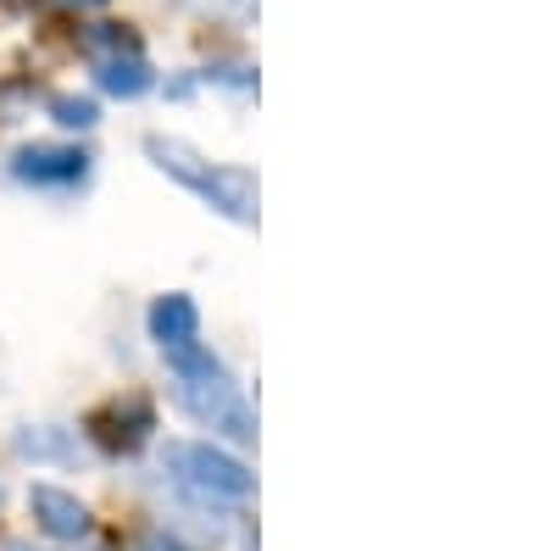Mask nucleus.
I'll use <instances>...</instances> for the list:
<instances>
[{"label":"nucleus","mask_w":556,"mask_h":551,"mask_svg":"<svg viewBox=\"0 0 556 551\" xmlns=\"http://www.w3.org/2000/svg\"><path fill=\"white\" fill-rule=\"evenodd\" d=\"M167 367H173V379H178V406L190 412V418L223 429L228 440H240V446L256 440V412L245 406L240 385L228 379V367H223L201 340L173 346V351H167Z\"/></svg>","instance_id":"f257e3e1"},{"label":"nucleus","mask_w":556,"mask_h":551,"mask_svg":"<svg viewBox=\"0 0 556 551\" xmlns=\"http://www.w3.org/2000/svg\"><path fill=\"white\" fill-rule=\"evenodd\" d=\"M146 156L167 178H178L184 190H195L212 212L235 217V223H256V173H245V167H212L201 151H190L184 140H167V134H151Z\"/></svg>","instance_id":"f03ea898"},{"label":"nucleus","mask_w":556,"mask_h":551,"mask_svg":"<svg viewBox=\"0 0 556 551\" xmlns=\"http://www.w3.org/2000/svg\"><path fill=\"white\" fill-rule=\"evenodd\" d=\"M167 468L178 474L184 490H195L201 501H245L256 490L251 468L240 456H228L217 446H201V440H184V446H167Z\"/></svg>","instance_id":"7ed1b4c3"},{"label":"nucleus","mask_w":556,"mask_h":551,"mask_svg":"<svg viewBox=\"0 0 556 551\" xmlns=\"http://www.w3.org/2000/svg\"><path fill=\"white\" fill-rule=\"evenodd\" d=\"M12 173L23 184H78L89 173V151H78V146H23L12 156Z\"/></svg>","instance_id":"20e7f679"},{"label":"nucleus","mask_w":556,"mask_h":551,"mask_svg":"<svg viewBox=\"0 0 556 551\" xmlns=\"http://www.w3.org/2000/svg\"><path fill=\"white\" fill-rule=\"evenodd\" d=\"M28 508H34L39 529L51 535V540H84L89 535V508H84L78 496L56 490V485H34L28 490Z\"/></svg>","instance_id":"39448f33"},{"label":"nucleus","mask_w":556,"mask_h":551,"mask_svg":"<svg viewBox=\"0 0 556 551\" xmlns=\"http://www.w3.org/2000/svg\"><path fill=\"white\" fill-rule=\"evenodd\" d=\"M96 440L112 446V451H134L139 440L151 435V406L146 401H112L106 412H96Z\"/></svg>","instance_id":"423d86ee"},{"label":"nucleus","mask_w":556,"mask_h":551,"mask_svg":"<svg viewBox=\"0 0 556 551\" xmlns=\"http://www.w3.org/2000/svg\"><path fill=\"white\" fill-rule=\"evenodd\" d=\"M195 335H201V306H195L190 296H162V301L151 306V340H156L162 351L190 346Z\"/></svg>","instance_id":"0eeeda50"},{"label":"nucleus","mask_w":556,"mask_h":551,"mask_svg":"<svg viewBox=\"0 0 556 551\" xmlns=\"http://www.w3.org/2000/svg\"><path fill=\"white\" fill-rule=\"evenodd\" d=\"M96 84L106 89V96H117V101H134V96H146L156 78H151V62L139 51H117V57L96 62Z\"/></svg>","instance_id":"6e6552de"},{"label":"nucleus","mask_w":556,"mask_h":551,"mask_svg":"<svg viewBox=\"0 0 556 551\" xmlns=\"http://www.w3.org/2000/svg\"><path fill=\"white\" fill-rule=\"evenodd\" d=\"M17 456H34V463H67L73 446H67V429H17Z\"/></svg>","instance_id":"1a4fd4ad"},{"label":"nucleus","mask_w":556,"mask_h":551,"mask_svg":"<svg viewBox=\"0 0 556 551\" xmlns=\"http://www.w3.org/2000/svg\"><path fill=\"white\" fill-rule=\"evenodd\" d=\"M84 51L101 62V57H117V51H139V45H134L128 23H101V28H89V34H84Z\"/></svg>","instance_id":"9d476101"},{"label":"nucleus","mask_w":556,"mask_h":551,"mask_svg":"<svg viewBox=\"0 0 556 551\" xmlns=\"http://www.w3.org/2000/svg\"><path fill=\"white\" fill-rule=\"evenodd\" d=\"M190 12H201V17H217V23H251L256 17V0H184Z\"/></svg>","instance_id":"9b49d317"},{"label":"nucleus","mask_w":556,"mask_h":551,"mask_svg":"<svg viewBox=\"0 0 556 551\" xmlns=\"http://www.w3.org/2000/svg\"><path fill=\"white\" fill-rule=\"evenodd\" d=\"M51 117L62 123V128H96V101H78V96H56L51 101Z\"/></svg>","instance_id":"f8f14e48"},{"label":"nucleus","mask_w":556,"mask_h":551,"mask_svg":"<svg viewBox=\"0 0 556 551\" xmlns=\"http://www.w3.org/2000/svg\"><path fill=\"white\" fill-rule=\"evenodd\" d=\"M0 551H34L28 540H7V546H0Z\"/></svg>","instance_id":"ddd939ff"},{"label":"nucleus","mask_w":556,"mask_h":551,"mask_svg":"<svg viewBox=\"0 0 556 551\" xmlns=\"http://www.w3.org/2000/svg\"><path fill=\"white\" fill-rule=\"evenodd\" d=\"M62 7H101V0H62Z\"/></svg>","instance_id":"4468645a"}]
</instances>
